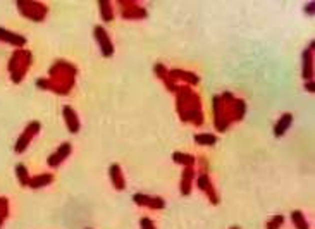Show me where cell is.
<instances>
[{
	"instance_id": "cell-1",
	"label": "cell",
	"mask_w": 315,
	"mask_h": 229,
	"mask_svg": "<svg viewBox=\"0 0 315 229\" xmlns=\"http://www.w3.org/2000/svg\"><path fill=\"white\" fill-rule=\"evenodd\" d=\"M214 110V128L219 133H226L232 122L243 121L246 116V102L236 98L231 92H224L212 98Z\"/></svg>"
},
{
	"instance_id": "cell-2",
	"label": "cell",
	"mask_w": 315,
	"mask_h": 229,
	"mask_svg": "<svg viewBox=\"0 0 315 229\" xmlns=\"http://www.w3.org/2000/svg\"><path fill=\"white\" fill-rule=\"evenodd\" d=\"M78 68L72 62L59 59L54 62V66L48 69V78L36 80V86L42 90L54 92L57 95H69L74 88Z\"/></svg>"
},
{
	"instance_id": "cell-3",
	"label": "cell",
	"mask_w": 315,
	"mask_h": 229,
	"mask_svg": "<svg viewBox=\"0 0 315 229\" xmlns=\"http://www.w3.org/2000/svg\"><path fill=\"white\" fill-rule=\"evenodd\" d=\"M176 95V112L182 122H190L193 126H202L205 122L202 96L186 84H178Z\"/></svg>"
},
{
	"instance_id": "cell-4",
	"label": "cell",
	"mask_w": 315,
	"mask_h": 229,
	"mask_svg": "<svg viewBox=\"0 0 315 229\" xmlns=\"http://www.w3.org/2000/svg\"><path fill=\"white\" fill-rule=\"evenodd\" d=\"M31 64H33V54H31L30 50H24V48L16 50L9 60V66H7L14 83H21V81L24 80Z\"/></svg>"
},
{
	"instance_id": "cell-5",
	"label": "cell",
	"mask_w": 315,
	"mask_h": 229,
	"mask_svg": "<svg viewBox=\"0 0 315 229\" xmlns=\"http://www.w3.org/2000/svg\"><path fill=\"white\" fill-rule=\"evenodd\" d=\"M19 14L28 18L30 21L42 22L45 21L46 14H48V7L44 2H38V0H18L16 2Z\"/></svg>"
},
{
	"instance_id": "cell-6",
	"label": "cell",
	"mask_w": 315,
	"mask_h": 229,
	"mask_svg": "<svg viewBox=\"0 0 315 229\" xmlns=\"http://www.w3.org/2000/svg\"><path fill=\"white\" fill-rule=\"evenodd\" d=\"M118 7L120 10V18L128 19V21H138V19H145L148 16L146 9L138 0H118Z\"/></svg>"
},
{
	"instance_id": "cell-7",
	"label": "cell",
	"mask_w": 315,
	"mask_h": 229,
	"mask_svg": "<svg viewBox=\"0 0 315 229\" xmlns=\"http://www.w3.org/2000/svg\"><path fill=\"white\" fill-rule=\"evenodd\" d=\"M40 128H42V124L38 121H31L28 126H26V130L19 134L18 142H16V146H14L16 154H22L26 148H28V145L33 142V138L40 133Z\"/></svg>"
},
{
	"instance_id": "cell-8",
	"label": "cell",
	"mask_w": 315,
	"mask_h": 229,
	"mask_svg": "<svg viewBox=\"0 0 315 229\" xmlns=\"http://www.w3.org/2000/svg\"><path fill=\"white\" fill-rule=\"evenodd\" d=\"M196 186L205 193V195H207V198H208V202L212 205H219L220 204V196H219V193H217V190H216V186H214L212 180H210L208 172H200V174H198Z\"/></svg>"
},
{
	"instance_id": "cell-9",
	"label": "cell",
	"mask_w": 315,
	"mask_h": 229,
	"mask_svg": "<svg viewBox=\"0 0 315 229\" xmlns=\"http://www.w3.org/2000/svg\"><path fill=\"white\" fill-rule=\"evenodd\" d=\"M93 36H95V40H96V44H98L100 52H102L104 57L108 59V57L114 56V52H116L114 44H112L110 36H108L107 30H105L104 26H95V30H93Z\"/></svg>"
},
{
	"instance_id": "cell-10",
	"label": "cell",
	"mask_w": 315,
	"mask_h": 229,
	"mask_svg": "<svg viewBox=\"0 0 315 229\" xmlns=\"http://www.w3.org/2000/svg\"><path fill=\"white\" fill-rule=\"evenodd\" d=\"M133 202L136 205H140V207H146L150 210H162L166 207L164 198H160V196H150L145 195V193H134Z\"/></svg>"
},
{
	"instance_id": "cell-11",
	"label": "cell",
	"mask_w": 315,
	"mask_h": 229,
	"mask_svg": "<svg viewBox=\"0 0 315 229\" xmlns=\"http://www.w3.org/2000/svg\"><path fill=\"white\" fill-rule=\"evenodd\" d=\"M154 72L155 76L158 78V80L164 83V86L169 90L170 93H174L178 90V81L174 80V76L170 74V69H167L164 64H160V62H157V64L154 66Z\"/></svg>"
},
{
	"instance_id": "cell-12",
	"label": "cell",
	"mask_w": 315,
	"mask_h": 229,
	"mask_svg": "<svg viewBox=\"0 0 315 229\" xmlns=\"http://www.w3.org/2000/svg\"><path fill=\"white\" fill-rule=\"evenodd\" d=\"M72 152V145L69 142H64L62 145H59V148L56 150V154H52L48 158H46V164H48V168H59L62 162L66 160V158L71 155Z\"/></svg>"
},
{
	"instance_id": "cell-13",
	"label": "cell",
	"mask_w": 315,
	"mask_h": 229,
	"mask_svg": "<svg viewBox=\"0 0 315 229\" xmlns=\"http://www.w3.org/2000/svg\"><path fill=\"white\" fill-rule=\"evenodd\" d=\"M314 52H315V42L308 45V48L303 52V80L314 81Z\"/></svg>"
},
{
	"instance_id": "cell-14",
	"label": "cell",
	"mask_w": 315,
	"mask_h": 229,
	"mask_svg": "<svg viewBox=\"0 0 315 229\" xmlns=\"http://www.w3.org/2000/svg\"><path fill=\"white\" fill-rule=\"evenodd\" d=\"M62 118H64V122H66V126H68L69 133L76 134L78 131H80V128H81L80 118H78L76 110L71 106H64V107H62Z\"/></svg>"
},
{
	"instance_id": "cell-15",
	"label": "cell",
	"mask_w": 315,
	"mask_h": 229,
	"mask_svg": "<svg viewBox=\"0 0 315 229\" xmlns=\"http://www.w3.org/2000/svg\"><path fill=\"white\" fill-rule=\"evenodd\" d=\"M170 74L174 76V80L176 81H182V83L186 84V86H196L198 83H200V78H198V74H195V72L192 71H184V69H170Z\"/></svg>"
},
{
	"instance_id": "cell-16",
	"label": "cell",
	"mask_w": 315,
	"mask_h": 229,
	"mask_svg": "<svg viewBox=\"0 0 315 229\" xmlns=\"http://www.w3.org/2000/svg\"><path fill=\"white\" fill-rule=\"evenodd\" d=\"M193 180H195V168H184L181 174V183H180V190L182 196H188L192 193L193 188Z\"/></svg>"
},
{
	"instance_id": "cell-17",
	"label": "cell",
	"mask_w": 315,
	"mask_h": 229,
	"mask_svg": "<svg viewBox=\"0 0 315 229\" xmlns=\"http://www.w3.org/2000/svg\"><path fill=\"white\" fill-rule=\"evenodd\" d=\"M108 176H110L112 186H114L118 192L126 190V178H124V172H122V169H120L119 164L110 166V169H108Z\"/></svg>"
},
{
	"instance_id": "cell-18",
	"label": "cell",
	"mask_w": 315,
	"mask_h": 229,
	"mask_svg": "<svg viewBox=\"0 0 315 229\" xmlns=\"http://www.w3.org/2000/svg\"><path fill=\"white\" fill-rule=\"evenodd\" d=\"M0 42L2 44H9L12 46H18V48H22L26 45V38L22 34L12 33V31H7L4 28H0Z\"/></svg>"
},
{
	"instance_id": "cell-19",
	"label": "cell",
	"mask_w": 315,
	"mask_h": 229,
	"mask_svg": "<svg viewBox=\"0 0 315 229\" xmlns=\"http://www.w3.org/2000/svg\"><path fill=\"white\" fill-rule=\"evenodd\" d=\"M291 124H293V114L286 112V114H282L281 118H279V121L276 122V126H274V134H276L278 138L284 136V133L291 128Z\"/></svg>"
},
{
	"instance_id": "cell-20",
	"label": "cell",
	"mask_w": 315,
	"mask_h": 229,
	"mask_svg": "<svg viewBox=\"0 0 315 229\" xmlns=\"http://www.w3.org/2000/svg\"><path fill=\"white\" fill-rule=\"evenodd\" d=\"M52 183H54V174L44 172V174H38V176H31L28 186L33 190H38V188H45V186H48Z\"/></svg>"
},
{
	"instance_id": "cell-21",
	"label": "cell",
	"mask_w": 315,
	"mask_h": 229,
	"mask_svg": "<svg viewBox=\"0 0 315 229\" xmlns=\"http://www.w3.org/2000/svg\"><path fill=\"white\" fill-rule=\"evenodd\" d=\"M98 10H100V18L105 22L114 21V4L110 0H100L98 2Z\"/></svg>"
},
{
	"instance_id": "cell-22",
	"label": "cell",
	"mask_w": 315,
	"mask_h": 229,
	"mask_svg": "<svg viewBox=\"0 0 315 229\" xmlns=\"http://www.w3.org/2000/svg\"><path fill=\"white\" fill-rule=\"evenodd\" d=\"M172 160L176 162V164H181L184 166V168H193L196 162V158L193 157L192 154H184V152H174L172 154Z\"/></svg>"
},
{
	"instance_id": "cell-23",
	"label": "cell",
	"mask_w": 315,
	"mask_h": 229,
	"mask_svg": "<svg viewBox=\"0 0 315 229\" xmlns=\"http://www.w3.org/2000/svg\"><path fill=\"white\" fill-rule=\"evenodd\" d=\"M291 220H293V226L296 229H310V224L306 220L305 214L302 210H293L291 212Z\"/></svg>"
},
{
	"instance_id": "cell-24",
	"label": "cell",
	"mask_w": 315,
	"mask_h": 229,
	"mask_svg": "<svg viewBox=\"0 0 315 229\" xmlns=\"http://www.w3.org/2000/svg\"><path fill=\"white\" fill-rule=\"evenodd\" d=\"M195 143L202 146H212L217 143V136L212 133H198L195 134Z\"/></svg>"
},
{
	"instance_id": "cell-25",
	"label": "cell",
	"mask_w": 315,
	"mask_h": 229,
	"mask_svg": "<svg viewBox=\"0 0 315 229\" xmlns=\"http://www.w3.org/2000/svg\"><path fill=\"white\" fill-rule=\"evenodd\" d=\"M16 176H18V181H19V184H21V186H28L30 184L31 176H30L28 169H26V166H22V164L16 166Z\"/></svg>"
},
{
	"instance_id": "cell-26",
	"label": "cell",
	"mask_w": 315,
	"mask_h": 229,
	"mask_svg": "<svg viewBox=\"0 0 315 229\" xmlns=\"http://www.w3.org/2000/svg\"><path fill=\"white\" fill-rule=\"evenodd\" d=\"M282 224H284V216H274L267 220L266 229H281Z\"/></svg>"
},
{
	"instance_id": "cell-27",
	"label": "cell",
	"mask_w": 315,
	"mask_h": 229,
	"mask_svg": "<svg viewBox=\"0 0 315 229\" xmlns=\"http://www.w3.org/2000/svg\"><path fill=\"white\" fill-rule=\"evenodd\" d=\"M140 228L142 229H157L155 222L152 219H148V217H142V219H140Z\"/></svg>"
},
{
	"instance_id": "cell-28",
	"label": "cell",
	"mask_w": 315,
	"mask_h": 229,
	"mask_svg": "<svg viewBox=\"0 0 315 229\" xmlns=\"http://www.w3.org/2000/svg\"><path fill=\"white\" fill-rule=\"evenodd\" d=\"M7 217H9V208H2V210H0V228H2V224L6 222Z\"/></svg>"
},
{
	"instance_id": "cell-29",
	"label": "cell",
	"mask_w": 315,
	"mask_h": 229,
	"mask_svg": "<svg viewBox=\"0 0 315 229\" xmlns=\"http://www.w3.org/2000/svg\"><path fill=\"white\" fill-rule=\"evenodd\" d=\"M305 90L314 95V93H315V83H314V81H305Z\"/></svg>"
},
{
	"instance_id": "cell-30",
	"label": "cell",
	"mask_w": 315,
	"mask_h": 229,
	"mask_svg": "<svg viewBox=\"0 0 315 229\" xmlns=\"http://www.w3.org/2000/svg\"><path fill=\"white\" fill-rule=\"evenodd\" d=\"M305 10H306V14H308V16H314L315 4L314 2H308V4H306V7H305Z\"/></svg>"
},
{
	"instance_id": "cell-31",
	"label": "cell",
	"mask_w": 315,
	"mask_h": 229,
	"mask_svg": "<svg viewBox=\"0 0 315 229\" xmlns=\"http://www.w3.org/2000/svg\"><path fill=\"white\" fill-rule=\"evenodd\" d=\"M2 208H9V200L6 198V196H0V210Z\"/></svg>"
},
{
	"instance_id": "cell-32",
	"label": "cell",
	"mask_w": 315,
	"mask_h": 229,
	"mask_svg": "<svg viewBox=\"0 0 315 229\" xmlns=\"http://www.w3.org/2000/svg\"><path fill=\"white\" fill-rule=\"evenodd\" d=\"M229 229H240V226H232V228H229Z\"/></svg>"
},
{
	"instance_id": "cell-33",
	"label": "cell",
	"mask_w": 315,
	"mask_h": 229,
	"mask_svg": "<svg viewBox=\"0 0 315 229\" xmlns=\"http://www.w3.org/2000/svg\"><path fill=\"white\" fill-rule=\"evenodd\" d=\"M86 229H92V228H86Z\"/></svg>"
}]
</instances>
